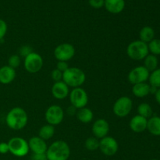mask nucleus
I'll list each match as a JSON object with an SVG mask.
<instances>
[{
  "mask_svg": "<svg viewBox=\"0 0 160 160\" xmlns=\"http://www.w3.org/2000/svg\"><path fill=\"white\" fill-rule=\"evenodd\" d=\"M28 121V117L26 111L20 107L12 108L6 117V125L14 131H20L24 128Z\"/></svg>",
  "mask_w": 160,
  "mask_h": 160,
  "instance_id": "obj_1",
  "label": "nucleus"
},
{
  "mask_svg": "<svg viewBox=\"0 0 160 160\" xmlns=\"http://www.w3.org/2000/svg\"><path fill=\"white\" fill-rule=\"evenodd\" d=\"M45 155L47 160H67L70 156V146L64 141H56L49 145Z\"/></svg>",
  "mask_w": 160,
  "mask_h": 160,
  "instance_id": "obj_2",
  "label": "nucleus"
},
{
  "mask_svg": "<svg viewBox=\"0 0 160 160\" xmlns=\"http://www.w3.org/2000/svg\"><path fill=\"white\" fill-rule=\"evenodd\" d=\"M86 81V75L82 70L78 67H69L62 73V81L68 87L80 88Z\"/></svg>",
  "mask_w": 160,
  "mask_h": 160,
  "instance_id": "obj_3",
  "label": "nucleus"
},
{
  "mask_svg": "<svg viewBox=\"0 0 160 160\" xmlns=\"http://www.w3.org/2000/svg\"><path fill=\"white\" fill-rule=\"evenodd\" d=\"M149 53L148 44L136 40L131 42L127 48V54L134 60H142Z\"/></svg>",
  "mask_w": 160,
  "mask_h": 160,
  "instance_id": "obj_4",
  "label": "nucleus"
},
{
  "mask_svg": "<svg viewBox=\"0 0 160 160\" xmlns=\"http://www.w3.org/2000/svg\"><path fill=\"white\" fill-rule=\"evenodd\" d=\"M7 143L9 145V152L17 157H23L29 152L28 142L23 138H12Z\"/></svg>",
  "mask_w": 160,
  "mask_h": 160,
  "instance_id": "obj_5",
  "label": "nucleus"
},
{
  "mask_svg": "<svg viewBox=\"0 0 160 160\" xmlns=\"http://www.w3.org/2000/svg\"><path fill=\"white\" fill-rule=\"evenodd\" d=\"M132 107V100L128 96H122L115 102L112 110L117 117L123 118L129 115L130 112H131Z\"/></svg>",
  "mask_w": 160,
  "mask_h": 160,
  "instance_id": "obj_6",
  "label": "nucleus"
},
{
  "mask_svg": "<svg viewBox=\"0 0 160 160\" xmlns=\"http://www.w3.org/2000/svg\"><path fill=\"white\" fill-rule=\"evenodd\" d=\"M69 95H70L71 106L76 108L77 109L86 107L88 102V95L84 89L81 88H75Z\"/></svg>",
  "mask_w": 160,
  "mask_h": 160,
  "instance_id": "obj_7",
  "label": "nucleus"
},
{
  "mask_svg": "<svg viewBox=\"0 0 160 160\" xmlns=\"http://www.w3.org/2000/svg\"><path fill=\"white\" fill-rule=\"evenodd\" d=\"M43 67V59L37 52H31L24 58L25 70L30 73H36Z\"/></svg>",
  "mask_w": 160,
  "mask_h": 160,
  "instance_id": "obj_8",
  "label": "nucleus"
},
{
  "mask_svg": "<svg viewBox=\"0 0 160 160\" xmlns=\"http://www.w3.org/2000/svg\"><path fill=\"white\" fill-rule=\"evenodd\" d=\"M45 117L48 124L52 126L59 125L64 118L63 109L57 105H52L47 109Z\"/></svg>",
  "mask_w": 160,
  "mask_h": 160,
  "instance_id": "obj_9",
  "label": "nucleus"
},
{
  "mask_svg": "<svg viewBox=\"0 0 160 160\" xmlns=\"http://www.w3.org/2000/svg\"><path fill=\"white\" fill-rule=\"evenodd\" d=\"M75 55V48L70 43H62L56 47L54 50V56L58 61L70 60Z\"/></svg>",
  "mask_w": 160,
  "mask_h": 160,
  "instance_id": "obj_10",
  "label": "nucleus"
},
{
  "mask_svg": "<svg viewBox=\"0 0 160 160\" xmlns=\"http://www.w3.org/2000/svg\"><path fill=\"white\" fill-rule=\"evenodd\" d=\"M149 75L150 72L144 66H139L130 71V73H128V79L129 82L134 85V84L146 82L149 78Z\"/></svg>",
  "mask_w": 160,
  "mask_h": 160,
  "instance_id": "obj_11",
  "label": "nucleus"
},
{
  "mask_svg": "<svg viewBox=\"0 0 160 160\" xmlns=\"http://www.w3.org/2000/svg\"><path fill=\"white\" fill-rule=\"evenodd\" d=\"M119 145L114 138L106 136L99 141V149L106 156H112L117 152Z\"/></svg>",
  "mask_w": 160,
  "mask_h": 160,
  "instance_id": "obj_12",
  "label": "nucleus"
},
{
  "mask_svg": "<svg viewBox=\"0 0 160 160\" xmlns=\"http://www.w3.org/2000/svg\"><path fill=\"white\" fill-rule=\"evenodd\" d=\"M92 133L98 139L106 137L109 131V124L104 119H98L92 125Z\"/></svg>",
  "mask_w": 160,
  "mask_h": 160,
  "instance_id": "obj_13",
  "label": "nucleus"
},
{
  "mask_svg": "<svg viewBox=\"0 0 160 160\" xmlns=\"http://www.w3.org/2000/svg\"><path fill=\"white\" fill-rule=\"evenodd\" d=\"M29 148L34 154H45L48 149V146L45 140L41 138L40 137L31 138L28 141Z\"/></svg>",
  "mask_w": 160,
  "mask_h": 160,
  "instance_id": "obj_14",
  "label": "nucleus"
},
{
  "mask_svg": "<svg viewBox=\"0 0 160 160\" xmlns=\"http://www.w3.org/2000/svg\"><path fill=\"white\" fill-rule=\"evenodd\" d=\"M52 94L56 99L62 100L70 94L69 87L62 81L55 82L52 87Z\"/></svg>",
  "mask_w": 160,
  "mask_h": 160,
  "instance_id": "obj_15",
  "label": "nucleus"
},
{
  "mask_svg": "<svg viewBox=\"0 0 160 160\" xmlns=\"http://www.w3.org/2000/svg\"><path fill=\"white\" fill-rule=\"evenodd\" d=\"M147 123L148 120L146 118L142 116L136 115L131 118L129 125L132 131L135 133H142L147 130Z\"/></svg>",
  "mask_w": 160,
  "mask_h": 160,
  "instance_id": "obj_16",
  "label": "nucleus"
},
{
  "mask_svg": "<svg viewBox=\"0 0 160 160\" xmlns=\"http://www.w3.org/2000/svg\"><path fill=\"white\" fill-rule=\"evenodd\" d=\"M15 69L9 66H3L0 67V83L2 84H9L14 81L16 78Z\"/></svg>",
  "mask_w": 160,
  "mask_h": 160,
  "instance_id": "obj_17",
  "label": "nucleus"
},
{
  "mask_svg": "<svg viewBox=\"0 0 160 160\" xmlns=\"http://www.w3.org/2000/svg\"><path fill=\"white\" fill-rule=\"evenodd\" d=\"M104 6L106 10L112 14L120 13L125 8L124 0H105Z\"/></svg>",
  "mask_w": 160,
  "mask_h": 160,
  "instance_id": "obj_18",
  "label": "nucleus"
},
{
  "mask_svg": "<svg viewBox=\"0 0 160 160\" xmlns=\"http://www.w3.org/2000/svg\"><path fill=\"white\" fill-rule=\"evenodd\" d=\"M150 84L146 82L134 84L132 88V92L134 96L138 98H144L150 94Z\"/></svg>",
  "mask_w": 160,
  "mask_h": 160,
  "instance_id": "obj_19",
  "label": "nucleus"
},
{
  "mask_svg": "<svg viewBox=\"0 0 160 160\" xmlns=\"http://www.w3.org/2000/svg\"><path fill=\"white\" fill-rule=\"evenodd\" d=\"M147 130L153 135L160 136V117L154 116L148 119Z\"/></svg>",
  "mask_w": 160,
  "mask_h": 160,
  "instance_id": "obj_20",
  "label": "nucleus"
},
{
  "mask_svg": "<svg viewBox=\"0 0 160 160\" xmlns=\"http://www.w3.org/2000/svg\"><path fill=\"white\" fill-rule=\"evenodd\" d=\"M94 117L93 112L91 109L84 107L77 111V118L83 123H88L92 120Z\"/></svg>",
  "mask_w": 160,
  "mask_h": 160,
  "instance_id": "obj_21",
  "label": "nucleus"
},
{
  "mask_svg": "<svg viewBox=\"0 0 160 160\" xmlns=\"http://www.w3.org/2000/svg\"><path fill=\"white\" fill-rule=\"evenodd\" d=\"M140 40L145 43L148 44L153 40L155 38V31L152 28L148 26H145L142 28L139 33Z\"/></svg>",
  "mask_w": 160,
  "mask_h": 160,
  "instance_id": "obj_22",
  "label": "nucleus"
},
{
  "mask_svg": "<svg viewBox=\"0 0 160 160\" xmlns=\"http://www.w3.org/2000/svg\"><path fill=\"white\" fill-rule=\"evenodd\" d=\"M158 64H159V60L157 56L152 54H148L144 59V67L149 72H152L156 70L158 68Z\"/></svg>",
  "mask_w": 160,
  "mask_h": 160,
  "instance_id": "obj_23",
  "label": "nucleus"
},
{
  "mask_svg": "<svg viewBox=\"0 0 160 160\" xmlns=\"http://www.w3.org/2000/svg\"><path fill=\"white\" fill-rule=\"evenodd\" d=\"M55 134V128L54 126L50 124H46L42 126L40 128L38 132V137L42 138L43 140H49L54 136Z\"/></svg>",
  "mask_w": 160,
  "mask_h": 160,
  "instance_id": "obj_24",
  "label": "nucleus"
},
{
  "mask_svg": "<svg viewBox=\"0 0 160 160\" xmlns=\"http://www.w3.org/2000/svg\"><path fill=\"white\" fill-rule=\"evenodd\" d=\"M138 115L142 116V117L146 118L147 120L151 118V117H152L153 114V111L151 106H150L148 103L146 102L141 103V104L139 105L138 107Z\"/></svg>",
  "mask_w": 160,
  "mask_h": 160,
  "instance_id": "obj_25",
  "label": "nucleus"
},
{
  "mask_svg": "<svg viewBox=\"0 0 160 160\" xmlns=\"http://www.w3.org/2000/svg\"><path fill=\"white\" fill-rule=\"evenodd\" d=\"M148 81L150 85L157 89L160 88V68H157L150 73Z\"/></svg>",
  "mask_w": 160,
  "mask_h": 160,
  "instance_id": "obj_26",
  "label": "nucleus"
},
{
  "mask_svg": "<svg viewBox=\"0 0 160 160\" xmlns=\"http://www.w3.org/2000/svg\"><path fill=\"white\" fill-rule=\"evenodd\" d=\"M84 146L88 151H96L99 148V141L95 137H90L86 139Z\"/></svg>",
  "mask_w": 160,
  "mask_h": 160,
  "instance_id": "obj_27",
  "label": "nucleus"
},
{
  "mask_svg": "<svg viewBox=\"0 0 160 160\" xmlns=\"http://www.w3.org/2000/svg\"><path fill=\"white\" fill-rule=\"evenodd\" d=\"M148 51L154 56L160 55V39L154 38L148 43Z\"/></svg>",
  "mask_w": 160,
  "mask_h": 160,
  "instance_id": "obj_28",
  "label": "nucleus"
},
{
  "mask_svg": "<svg viewBox=\"0 0 160 160\" xmlns=\"http://www.w3.org/2000/svg\"><path fill=\"white\" fill-rule=\"evenodd\" d=\"M20 62H21V61H20V56H17V55H12L8 59V66L13 69L19 67V66L20 65Z\"/></svg>",
  "mask_w": 160,
  "mask_h": 160,
  "instance_id": "obj_29",
  "label": "nucleus"
},
{
  "mask_svg": "<svg viewBox=\"0 0 160 160\" xmlns=\"http://www.w3.org/2000/svg\"><path fill=\"white\" fill-rule=\"evenodd\" d=\"M7 23H6L5 20L0 19V41L4 38L5 35H6V32H7Z\"/></svg>",
  "mask_w": 160,
  "mask_h": 160,
  "instance_id": "obj_30",
  "label": "nucleus"
},
{
  "mask_svg": "<svg viewBox=\"0 0 160 160\" xmlns=\"http://www.w3.org/2000/svg\"><path fill=\"white\" fill-rule=\"evenodd\" d=\"M51 76L52 79L55 82L62 81V72L57 70V69H55V70H53L52 71Z\"/></svg>",
  "mask_w": 160,
  "mask_h": 160,
  "instance_id": "obj_31",
  "label": "nucleus"
},
{
  "mask_svg": "<svg viewBox=\"0 0 160 160\" xmlns=\"http://www.w3.org/2000/svg\"><path fill=\"white\" fill-rule=\"evenodd\" d=\"M31 52H33L32 48L29 45H23L20 48V55L24 58Z\"/></svg>",
  "mask_w": 160,
  "mask_h": 160,
  "instance_id": "obj_32",
  "label": "nucleus"
},
{
  "mask_svg": "<svg viewBox=\"0 0 160 160\" xmlns=\"http://www.w3.org/2000/svg\"><path fill=\"white\" fill-rule=\"evenodd\" d=\"M89 5L95 9H100L104 6L105 0H89Z\"/></svg>",
  "mask_w": 160,
  "mask_h": 160,
  "instance_id": "obj_33",
  "label": "nucleus"
},
{
  "mask_svg": "<svg viewBox=\"0 0 160 160\" xmlns=\"http://www.w3.org/2000/svg\"><path fill=\"white\" fill-rule=\"evenodd\" d=\"M69 68L68 63L67 62H64V61H59L56 64V69L59 70H60L61 72H65L67 69Z\"/></svg>",
  "mask_w": 160,
  "mask_h": 160,
  "instance_id": "obj_34",
  "label": "nucleus"
},
{
  "mask_svg": "<svg viewBox=\"0 0 160 160\" xmlns=\"http://www.w3.org/2000/svg\"><path fill=\"white\" fill-rule=\"evenodd\" d=\"M9 152V145L6 142H1L0 143V154H6Z\"/></svg>",
  "mask_w": 160,
  "mask_h": 160,
  "instance_id": "obj_35",
  "label": "nucleus"
},
{
  "mask_svg": "<svg viewBox=\"0 0 160 160\" xmlns=\"http://www.w3.org/2000/svg\"><path fill=\"white\" fill-rule=\"evenodd\" d=\"M32 160H47L46 155L45 154H33Z\"/></svg>",
  "mask_w": 160,
  "mask_h": 160,
  "instance_id": "obj_36",
  "label": "nucleus"
},
{
  "mask_svg": "<svg viewBox=\"0 0 160 160\" xmlns=\"http://www.w3.org/2000/svg\"><path fill=\"white\" fill-rule=\"evenodd\" d=\"M155 98H156V101L160 105V88H158L155 93Z\"/></svg>",
  "mask_w": 160,
  "mask_h": 160,
  "instance_id": "obj_37",
  "label": "nucleus"
},
{
  "mask_svg": "<svg viewBox=\"0 0 160 160\" xmlns=\"http://www.w3.org/2000/svg\"><path fill=\"white\" fill-rule=\"evenodd\" d=\"M151 160H157V159H151Z\"/></svg>",
  "mask_w": 160,
  "mask_h": 160,
  "instance_id": "obj_38",
  "label": "nucleus"
}]
</instances>
